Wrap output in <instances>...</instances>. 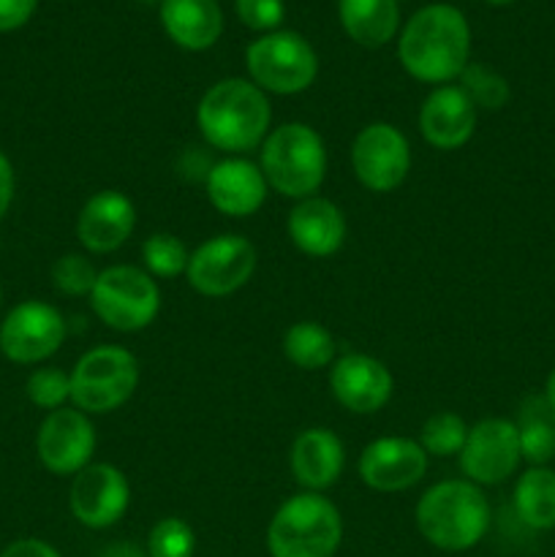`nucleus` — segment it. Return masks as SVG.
Segmentation results:
<instances>
[{
    "mask_svg": "<svg viewBox=\"0 0 555 557\" xmlns=\"http://www.w3.org/2000/svg\"><path fill=\"white\" fill-rule=\"evenodd\" d=\"M25 392L33 406L44 408V411H58L71 400V373H63L60 368L33 370Z\"/></svg>",
    "mask_w": 555,
    "mask_h": 557,
    "instance_id": "7c9ffc66",
    "label": "nucleus"
},
{
    "mask_svg": "<svg viewBox=\"0 0 555 557\" xmlns=\"http://www.w3.org/2000/svg\"><path fill=\"white\" fill-rule=\"evenodd\" d=\"M0 557H63L52 544L41 542V539H20L11 542L9 547L0 553Z\"/></svg>",
    "mask_w": 555,
    "mask_h": 557,
    "instance_id": "f704fd0d",
    "label": "nucleus"
},
{
    "mask_svg": "<svg viewBox=\"0 0 555 557\" xmlns=\"http://www.w3.org/2000/svg\"><path fill=\"white\" fill-rule=\"evenodd\" d=\"M544 400H547L550 411L555 413V368H553V373L547 375V384H544Z\"/></svg>",
    "mask_w": 555,
    "mask_h": 557,
    "instance_id": "4c0bfd02",
    "label": "nucleus"
},
{
    "mask_svg": "<svg viewBox=\"0 0 555 557\" xmlns=\"http://www.w3.org/2000/svg\"><path fill=\"white\" fill-rule=\"evenodd\" d=\"M131 504V484L120 468L109 462H90L71 482L69 506L76 522L103 531L123 520Z\"/></svg>",
    "mask_w": 555,
    "mask_h": 557,
    "instance_id": "4468645a",
    "label": "nucleus"
},
{
    "mask_svg": "<svg viewBox=\"0 0 555 557\" xmlns=\"http://www.w3.org/2000/svg\"><path fill=\"white\" fill-rule=\"evenodd\" d=\"M141 261L152 277H177L188 270L190 250L174 234L158 232L141 243Z\"/></svg>",
    "mask_w": 555,
    "mask_h": 557,
    "instance_id": "c85d7f7f",
    "label": "nucleus"
},
{
    "mask_svg": "<svg viewBox=\"0 0 555 557\" xmlns=\"http://www.w3.org/2000/svg\"><path fill=\"white\" fill-rule=\"evenodd\" d=\"M250 82L275 96H297L308 90L319 74V58L308 38L292 30H272L256 38L245 52Z\"/></svg>",
    "mask_w": 555,
    "mask_h": 557,
    "instance_id": "6e6552de",
    "label": "nucleus"
},
{
    "mask_svg": "<svg viewBox=\"0 0 555 557\" xmlns=\"http://www.w3.org/2000/svg\"><path fill=\"white\" fill-rule=\"evenodd\" d=\"M428 451L419 441L386 435L368 444L359 455V479L375 493H403L428 473Z\"/></svg>",
    "mask_w": 555,
    "mask_h": 557,
    "instance_id": "2eb2a0df",
    "label": "nucleus"
},
{
    "mask_svg": "<svg viewBox=\"0 0 555 557\" xmlns=\"http://www.w3.org/2000/svg\"><path fill=\"white\" fill-rule=\"evenodd\" d=\"M239 22L250 30L272 33L281 27L283 16H286V5L283 0H234Z\"/></svg>",
    "mask_w": 555,
    "mask_h": 557,
    "instance_id": "473e14b6",
    "label": "nucleus"
},
{
    "mask_svg": "<svg viewBox=\"0 0 555 557\" xmlns=\"http://www.w3.org/2000/svg\"><path fill=\"white\" fill-rule=\"evenodd\" d=\"M422 139L435 150H460L477 131V107L460 85H441L419 109Z\"/></svg>",
    "mask_w": 555,
    "mask_h": 557,
    "instance_id": "a211bd4d",
    "label": "nucleus"
},
{
    "mask_svg": "<svg viewBox=\"0 0 555 557\" xmlns=\"http://www.w3.org/2000/svg\"><path fill=\"white\" fill-rule=\"evenodd\" d=\"M38 0H0V33H11L25 25L36 11Z\"/></svg>",
    "mask_w": 555,
    "mask_h": 557,
    "instance_id": "72a5a7b5",
    "label": "nucleus"
},
{
    "mask_svg": "<svg viewBox=\"0 0 555 557\" xmlns=\"http://www.w3.org/2000/svg\"><path fill=\"white\" fill-rule=\"evenodd\" d=\"M522 462L520 433L511 419H482L468 428L466 446L460 451V471L477 487H493L515 476Z\"/></svg>",
    "mask_w": 555,
    "mask_h": 557,
    "instance_id": "9d476101",
    "label": "nucleus"
},
{
    "mask_svg": "<svg viewBox=\"0 0 555 557\" xmlns=\"http://www.w3.org/2000/svg\"><path fill=\"white\" fill-rule=\"evenodd\" d=\"M288 239L299 253L310 259H330L346 243V218L335 201L308 196L288 212Z\"/></svg>",
    "mask_w": 555,
    "mask_h": 557,
    "instance_id": "aec40b11",
    "label": "nucleus"
},
{
    "mask_svg": "<svg viewBox=\"0 0 555 557\" xmlns=\"http://www.w3.org/2000/svg\"><path fill=\"white\" fill-rule=\"evenodd\" d=\"M288 462L305 493H324L341 479L346 466V446L332 430L310 428L294 438Z\"/></svg>",
    "mask_w": 555,
    "mask_h": 557,
    "instance_id": "412c9836",
    "label": "nucleus"
},
{
    "mask_svg": "<svg viewBox=\"0 0 555 557\" xmlns=\"http://www.w3.org/2000/svg\"><path fill=\"white\" fill-rule=\"evenodd\" d=\"M515 511L522 525L531 531L555 528V471L553 468H528L515 484Z\"/></svg>",
    "mask_w": 555,
    "mask_h": 557,
    "instance_id": "b1692460",
    "label": "nucleus"
},
{
    "mask_svg": "<svg viewBox=\"0 0 555 557\" xmlns=\"http://www.w3.org/2000/svg\"><path fill=\"white\" fill-rule=\"evenodd\" d=\"M92 313L114 332H139L156 321L161 310V288L141 267L114 264L98 272L90 292Z\"/></svg>",
    "mask_w": 555,
    "mask_h": 557,
    "instance_id": "0eeeda50",
    "label": "nucleus"
},
{
    "mask_svg": "<svg viewBox=\"0 0 555 557\" xmlns=\"http://www.w3.org/2000/svg\"><path fill=\"white\" fill-rule=\"evenodd\" d=\"M98 557H147V553L141 547H136L134 542H118L109 544L107 549H101Z\"/></svg>",
    "mask_w": 555,
    "mask_h": 557,
    "instance_id": "e433bc0d",
    "label": "nucleus"
},
{
    "mask_svg": "<svg viewBox=\"0 0 555 557\" xmlns=\"http://www.w3.org/2000/svg\"><path fill=\"white\" fill-rule=\"evenodd\" d=\"M139 386V362L128 348L96 346L71 370V403L82 413H112Z\"/></svg>",
    "mask_w": 555,
    "mask_h": 557,
    "instance_id": "423d86ee",
    "label": "nucleus"
},
{
    "mask_svg": "<svg viewBox=\"0 0 555 557\" xmlns=\"http://www.w3.org/2000/svg\"><path fill=\"white\" fill-rule=\"evenodd\" d=\"M196 533L180 517H166L152 525L147 539V557H194Z\"/></svg>",
    "mask_w": 555,
    "mask_h": 557,
    "instance_id": "c756f323",
    "label": "nucleus"
},
{
    "mask_svg": "<svg viewBox=\"0 0 555 557\" xmlns=\"http://www.w3.org/2000/svg\"><path fill=\"white\" fill-rule=\"evenodd\" d=\"M145 3H150V0H145Z\"/></svg>",
    "mask_w": 555,
    "mask_h": 557,
    "instance_id": "a19ab883",
    "label": "nucleus"
},
{
    "mask_svg": "<svg viewBox=\"0 0 555 557\" xmlns=\"http://www.w3.org/2000/svg\"><path fill=\"white\" fill-rule=\"evenodd\" d=\"M351 169L373 194H390L406 183L411 172V145L392 123H370L351 145Z\"/></svg>",
    "mask_w": 555,
    "mask_h": 557,
    "instance_id": "9b49d317",
    "label": "nucleus"
},
{
    "mask_svg": "<svg viewBox=\"0 0 555 557\" xmlns=\"http://www.w3.org/2000/svg\"><path fill=\"white\" fill-rule=\"evenodd\" d=\"M337 16L348 38L368 49L390 44L400 27L397 0H337Z\"/></svg>",
    "mask_w": 555,
    "mask_h": 557,
    "instance_id": "5701e85b",
    "label": "nucleus"
},
{
    "mask_svg": "<svg viewBox=\"0 0 555 557\" xmlns=\"http://www.w3.org/2000/svg\"><path fill=\"white\" fill-rule=\"evenodd\" d=\"M14 188H16V177H14V166H11L9 156L0 150V221L9 215L11 201H14Z\"/></svg>",
    "mask_w": 555,
    "mask_h": 557,
    "instance_id": "c9c22d12",
    "label": "nucleus"
},
{
    "mask_svg": "<svg viewBox=\"0 0 555 557\" xmlns=\"http://www.w3.org/2000/svg\"><path fill=\"white\" fill-rule=\"evenodd\" d=\"M96 281L98 270L82 253H65L52 267V286L65 297H85V294L90 297Z\"/></svg>",
    "mask_w": 555,
    "mask_h": 557,
    "instance_id": "2f4dec72",
    "label": "nucleus"
},
{
    "mask_svg": "<svg viewBox=\"0 0 555 557\" xmlns=\"http://www.w3.org/2000/svg\"><path fill=\"white\" fill-rule=\"evenodd\" d=\"M261 174L286 199L316 196L326 177V147L319 131L305 123H283L261 141Z\"/></svg>",
    "mask_w": 555,
    "mask_h": 557,
    "instance_id": "20e7f679",
    "label": "nucleus"
},
{
    "mask_svg": "<svg viewBox=\"0 0 555 557\" xmlns=\"http://www.w3.org/2000/svg\"><path fill=\"white\" fill-rule=\"evenodd\" d=\"M205 188L207 199L221 215L248 218L261 210L270 185L261 174V166H256L248 158L232 156L207 169Z\"/></svg>",
    "mask_w": 555,
    "mask_h": 557,
    "instance_id": "f3484780",
    "label": "nucleus"
},
{
    "mask_svg": "<svg viewBox=\"0 0 555 557\" xmlns=\"http://www.w3.org/2000/svg\"><path fill=\"white\" fill-rule=\"evenodd\" d=\"M493 509L488 495L468 479L433 484L417 504V528L424 542L444 553H466L490 531Z\"/></svg>",
    "mask_w": 555,
    "mask_h": 557,
    "instance_id": "7ed1b4c3",
    "label": "nucleus"
},
{
    "mask_svg": "<svg viewBox=\"0 0 555 557\" xmlns=\"http://www.w3.org/2000/svg\"><path fill=\"white\" fill-rule=\"evenodd\" d=\"M161 25L177 47L205 52L221 38L223 14L218 0H161Z\"/></svg>",
    "mask_w": 555,
    "mask_h": 557,
    "instance_id": "4be33fe9",
    "label": "nucleus"
},
{
    "mask_svg": "<svg viewBox=\"0 0 555 557\" xmlns=\"http://www.w3.org/2000/svg\"><path fill=\"white\" fill-rule=\"evenodd\" d=\"M196 123L210 147L226 156L256 150L270 134L272 107L250 79H221L201 96Z\"/></svg>",
    "mask_w": 555,
    "mask_h": 557,
    "instance_id": "f03ea898",
    "label": "nucleus"
},
{
    "mask_svg": "<svg viewBox=\"0 0 555 557\" xmlns=\"http://www.w3.org/2000/svg\"><path fill=\"white\" fill-rule=\"evenodd\" d=\"M341 542L343 517L321 493L292 495L267 528V549L272 557H332Z\"/></svg>",
    "mask_w": 555,
    "mask_h": 557,
    "instance_id": "39448f33",
    "label": "nucleus"
},
{
    "mask_svg": "<svg viewBox=\"0 0 555 557\" xmlns=\"http://www.w3.org/2000/svg\"><path fill=\"white\" fill-rule=\"evenodd\" d=\"M515 424L517 433H520L522 460L531 462V468H542L550 460H555V413L550 411L544 397L526 400L520 422Z\"/></svg>",
    "mask_w": 555,
    "mask_h": 557,
    "instance_id": "393cba45",
    "label": "nucleus"
},
{
    "mask_svg": "<svg viewBox=\"0 0 555 557\" xmlns=\"http://www.w3.org/2000/svg\"><path fill=\"white\" fill-rule=\"evenodd\" d=\"M484 3H493V5H506V3H515V0H484Z\"/></svg>",
    "mask_w": 555,
    "mask_h": 557,
    "instance_id": "58836bf2",
    "label": "nucleus"
},
{
    "mask_svg": "<svg viewBox=\"0 0 555 557\" xmlns=\"http://www.w3.org/2000/svg\"><path fill=\"white\" fill-rule=\"evenodd\" d=\"M330 389L335 400L351 413H375L392 400L390 368L368 354H346L330 370Z\"/></svg>",
    "mask_w": 555,
    "mask_h": 557,
    "instance_id": "dca6fc26",
    "label": "nucleus"
},
{
    "mask_svg": "<svg viewBox=\"0 0 555 557\" xmlns=\"http://www.w3.org/2000/svg\"><path fill=\"white\" fill-rule=\"evenodd\" d=\"M0 308H3V283H0Z\"/></svg>",
    "mask_w": 555,
    "mask_h": 557,
    "instance_id": "ea45409f",
    "label": "nucleus"
},
{
    "mask_svg": "<svg viewBox=\"0 0 555 557\" xmlns=\"http://www.w3.org/2000/svg\"><path fill=\"white\" fill-rule=\"evenodd\" d=\"M136 226L134 201L120 190H98L76 218V237L90 253H114L128 243Z\"/></svg>",
    "mask_w": 555,
    "mask_h": 557,
    "instance_id": "6ab92c4d",
    "label": "nucleus"
},
{
    "mask_svg": "<svg viewBox=\"0 0 555 557\" xmlns=\"http://www.w3.org/2000/svg\"><path fill=\"white\" fill-rule=\"evenodd\" d=\"M397 58L406 74L428 85H449L460 79L471 63V27L449 3H433L419 9L400 30Z\"/></svg>",
    "mask_w": 555,
    "mask_h": 557,
    "instance_id": "f257e3e1",
    "label": "nucleus"
},
{
    "mask_svg": "<svg viewBox=\"0 0 555 557\" xmlns=\"http://www.w3.org/2000/svg\"><path fill=\"white\" fill-rule=\"evenodd\" d=\"M335 337L319 321H299V324L288 326V332L283 335V354H286V359L294 368L308 370V373L330 368L335 362Z\"/></svg>",
    "mask_w": 555,
    "mask_h": 557,
    "instance_id": "a878e982",
    "label": "nucleus"
},
{
    "mask_svg": "<svg viewBox=\"0 0 555 557\" xmlns=\"http://www.w3.org/2000/svg\"><path fill=\"white\" fill-rule=\"evenodd\" d=\"M65 341V319L54 305L27 299L0 324V351L16 364H38L60 351Z\"/></svg>",
    "mask_w": 555,
    "mask_h": 557,
    "instance_id": "f8f14e48",
    "label": "nucleus"
},
{
    "mask_svg": "<svg viewBox=\"0 0 555 557\" xmlns=\"http://www.w3.org/2000/svg\"><path fill=\"white\" fill-rule=\"evenodd\" d=\"M468 438V424L460 413L441 411L424 419L419 430V446L428 451V457H460Z\"/></svg>",
    "mask_w": 555,
    "mask_h": 557,
    "instance_id": "bb28decb",
    "label": "nucleus"
},
{
    "mask_svg": "<svg viewBox=\"0 0 555 557\" xmlns=\"http://www.w3.org/2000/svg\"><path fill=\"white\" fill-rule=\"evenodd\" d=\"M256 264L259 253L250 239L239 234H221L201 243L190 253L185 277L205 297H229L254 277Z\"/></svg>",
    "mask_w": 555,
    "mask_h": 557,
    "instance_id": "1a4fd4ad",
    "label": "nucleus"
},
{
    "mask_svg": "<svg viewBox=\"0 0 555 557\" xmlns=\"http://www.w3.org/2000/svg\"><path fill=\"white\" fill-rule=\"evenodd\" d=\"M36 451L49 473L76 476L96 455V428L79 408L49 411L38 428Z\"/></svg>",
    "mask_w": 555,
    "mask_h": 557,
    "instance_id": "ddd939ff",
    "label": "nucleus"
},
{
    "mask_svg": "<svg viewBox=\"0 0 555 557\" xmlns=\"http://www.w3.org/2000/svg\"><path fill=\"white\" fill-rule=\"evenodd\" d=\"M460 87L473 101L477 112L479 109H484V112H498V109L506 107V101L511 96L509 82L484 63H468L460 74Z\"/></svg>",
    "mask_w": 555,
    "mask_h": 557,
    "instance_id": "cd10ccee",
    "label": "nucleus"
}]
</instances>
